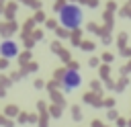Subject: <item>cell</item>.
<instances>
[{"label":"cell","instance_id":"cell-1","mask_svg":"<svg viewBox=\"0 0 131 127\" xmlns=\"http://www.w3.org/2000/svg\"><path fill=\"white\" fill-rule=\"evenodd\" d=\"M82 18H84L82 8L76 6V4H66V6L59 10V23H61L63 29H72V31H76V29L82 25Z\"/></svg>","mask_w":131,"mask_h":127},{"label":"cell","instance_id":"cell-2","mask_svg":"<svg viewBox=\"0 0 131 127\" xmlns=\"http://www.w3.org/2000/svg\"><path fill=\"white\" fill-rule=\"evenodd\" d=\"M80 84H82V76H80L78 70H66V72L61 74V88H63L66 92L76 90Z\"/></svg>","mask_w":131,"mask_h":127},{"label":"cell","instance_id":"cell-3","mask_svg":"<svg viewBox=\"0 0 131 127\" xmlns=\"http://www.w3.org/2000/svg\"><path fill=\"white\" fill-rule=\"evenodd\" d=\"M0 53L4 55V57H14L16 53H18V47H16V43L14 41H4L2 45H0Z\"/></svg>","mask_w":131,"mask_h":127},{"label":"cell","instance_id":"cell-4","mask_svg":"<svg viewBox=\"0 0 131 127\" xmlns=\"http://www.w3.org/2000/svg\"><path fill=\"white\" fill-rule=\"evenodd\" d=\"M63 6H66V0H55V4H53V10H55V12H59Z\"/></svg>","mask_w":131,"mask_h":127},{"label":"cell","instance_id":"cell-5","mask_svg":"<svg viewBox=\"0 0 131 127\" xmlns=\"http://www.w3.org/2000/svg\"><path fill=\"white\" fill-rule=\"evenodd\" d=\"M72 41H74V43H80V31H78V29L72 33Z\"/></svg>","mask_w":131,"mask_h":127},{"label":"cell","instance_id":"cell-6","mask_svg":"<svg viewBox=\"0 0 131 127\" xmlns=\"http://www.w3.org/2000/svg\"><path fill=\"white\" fill-rule=\"evenodd\" d=\"M55 29H57V27H55ZM57 35H59V37H68V29L59 27V29H57Z\"/></svg>","mask_w":131,"mask_h":127},{"label":"cell","instance_id":"cell-7","mask_svg":"<svg viewBox=\"0 0 131 127\" xmlns=\"http://www.w3.org/2000/svg\"><path fill=\"white\" fill-rule=\"evenodd\" d=\"M125 41H127V33H121V35H119V45L123 47V45H125Z\"/></svg>","mask_w":131,"mask_h":127},{"label":"cell","instance_id":"cell-8","mask_svg":"<svg viewBox=\"0 0 131 127\" xmlns=\"http://www.w3.org/2000/svg\"><path fill=\"white\" fill-rule=\"evenodd\" d=\"M80 45H82L84 49H94V43H90V41H82Z\"/></svg>","mask_w":131,"mask_h":127},{"label":"cell","instance_id":"cell-9","mask_svg":"<svg viewBox=\"0 0 131 127\" xmlns=\"http://www.w3.org/2000/svg\"><path fill=\"white\" fill-rule=\"evenodd\" d=\"M35 20H45V14H43V12H37V14H35Z\"/></svg>","mask_w":131,"mask_h":127},{"label":"cell","instance_id":"cell-10","mask_svg":"<svg viewBox=\"0 0 131 127\" xmlns=\"http://www.w3.org/2000/svg\"><path fill=\"white\" fill-rule=\"evenodd\" d=\"M82 2H86V4H88V6H92V8H94V6H96V4H98V2H96V0H82Z\"/></svg>","mask_w":131,"mask_h":127},{"label":"cell","instance_id":"cell-11","mask_svg":"<svg viewBox=\"0 0 131 127\" xmlns=\"http://www.w3.org/2000/svg\"><path fill=\"white\" fill-rule=\"evenodd\" d=\"M27 4H29V6H35V8L39 6V2H37V0H27Z\"/></svg>","mask_w":131,"mask_h":127},{"label":"cell","instance_id":"cell-12","mask_svg":"<svg viewBox=\"0 0 131 127\" xmlns=\"http://www.w3.org/2000/svg\"><path fill=\"white\" fill-rule=\"evenodd\" d=\"M129 4H131V0H129Z\"/></svg>","mask_w":131,"mask_h":127}]
</instances>
